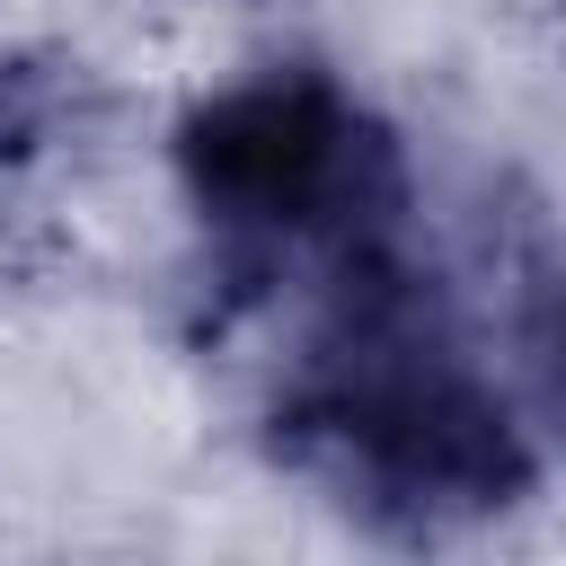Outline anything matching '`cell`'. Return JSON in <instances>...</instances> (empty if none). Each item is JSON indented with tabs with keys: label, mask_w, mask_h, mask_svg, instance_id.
Segmentation results:
<instances>
[{
	"label": "cell",
	"mask_w": 566,
	"mask_h": 566,
	"mask_svg": "<svg viewBox=\"0 0 566 566\" xmlns=\"http://www.w3.org/2000/svg\"><path fill=\"white\" fill-rule=\"evenodd\" d=\"M265 433L283 469L389 539L478 531L539 486L522 407L460 354L407 265V239L327 274L318 327L301 336Z\"/></svg>",
	"instance_id": "cell-1"
},
{
	"label": "cell",
	"mask_w": 566,
	"mask_h": 566,
	"mask_svg": "<svg viewBox=\"0 0 566 566\" xmlns=\"http://www.w3.org/2000/svg\"><path fill=\"white\" fill-rule=\"evenodd\" d=\"M186 212L248 265H310L318 283L407 239V142L336 71L274 62L177 115Z\"/></svg>",
	"instance_id": "cell-2"
},
{
	"label": "cell",
	"mask_w": 566,
	"mask_h": 566,
	"mask_svg": "<svg viewBox=\"0 0 566 566\" xmlns=\"http://www.w3.org/2000/svg\"><path fill=\"white\" fill-rule=\"evenodd\" d=\"M71 106H80V80H71L62 62L0 53V168L44 159V150L71 133Z\"/></svg>",
	"instance_id": "cell-3"
},
{
	"label": "cell",
	"mask_w": 566,
	"mask_h": 566,
	"mask_svg": "<svg viewBox=\"0 0 566 566\" xmlns=\"http://www.w3.org/2000/svg\"><path fill=\"white\" fill-rule=\"evenodd\" d=\"M531 398L566 442V274H548V292L531 301Z\"/></svg>",
	"instance_id": "cell-4"
}]
</instances>
